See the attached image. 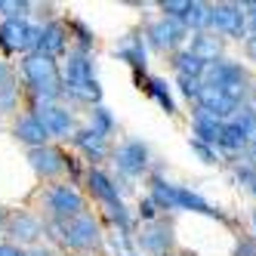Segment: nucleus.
I'll use <instances>...</instances> for the list:
<instances>
[{
	"instance_id": "nucleus-11",
	"label": "nucleus",
	"mask_w": 256,
	"mask_h": 256,
	"mask_svg": "<svg viewBox=\"0 0 256 256\" xmlns=\"http://www.w3.org/2000/svg\"><path fill=\"white\" fill-rule=\"evenodd\" d=\"M34 118H38L44 124V130L52 136H59V139H68V136H74V114L68 112V108L62 105H40V102H34Z\"/></svg>"
},
{
	"instance_id": "nucleus-9",
	"label": "nucleus",
	"mask_w": 256,
	"mask_h": 256,
	"mask_svg": "<svg viewBox=\"0 0 256 256\" xmlns=\"http://www.w3.org/2000/svg\"><path fill=\"white\" fill-rule=\"evenodd\" d=\"M176 244L173 238V222H167V219H154V222H145V228L139 232V247L145 253L152 256H170Z\"/></svg>"
},
{
	"instance_id": "nucleus-12",
	"label": "nucleus",
	"mask_w": 256,
	"mask_h": 256,
	"mask_svg": "<svg viewBox=\"0 0 256 256\" xmlns=\"http://www.w3.org/2000/svg\"><path fill=\"white\" fill-rule=\"evenodd\" d=\"M34 52L44 56V59H59V56H65V52H68V28H65V22L52 19V22L40 25Z\"/></svg>"
},
{
	"instance_id": "nucleus-34",
	"label": "nucleus",
	"mask_w": 256,
	"mask_h": 256,
	"mask_svg": "<svg viewBox=\"0 0 256 256\" xmlns=\"http://www.w3.org/2000/svg\"><path fill=\"white\" fill-rule=\"evenodd\" d=\"M188 145H192V152L204 160V164H216V148H210V145L198 142V139H192V136H188Z\"/></svg>"
},
{
	"instance_id": "nucleus-33",
	"label": "nucleus",
	"mask_w": 256,
	"mask_h": 256,
	"mask_svg": "<svg viewBox=\"0 0 256 256\" xmlns=\"http://www.w3.org/2000/svg\"><path fill=\"white\" fill-rule=\"evenodd\" d=\"M176 80H179V93L186 96L188 102H194L198 93H200V86H204V80H200V78H176Z\"/></svg>"
},
{
	"instance_id": "nucleus-37",
	"label": "nucleus",
	"mask_w": 256,
	"mask_h": 256,
	"mask_svg": "<svg viewBox=\"0 0 256 256\" xmlns=\"http://www.w3.org/2000/svg\"><path fill=\"white\" fill-rule=\"evenodd\" d=\"M241 6H244V16L250 19V22H247V31L256 34V4H241Z\"/></svg>"
},
{
	"instance_id": "nucleus-21",
	"label": "nucleus",
	"mask_w": 256,
	"mask_h": 256,
	"mask_svg": "<svg viewBox=\"0 0 256 256\" xmlns=\"http://www.w3.org/2000/svg\"><path fill=\"white\" fill-rule=\"evenodd\" d=\"M114 56L124 59V62H130L133 71H145V65H148V56H145V44H142V38H136V34H126V38L118 44Z\"/></svg>"
},
{
	"instance_id": "nucleus-3",
	"label": "nucleus",
	"mask_w": 256,
	"mask_h": 256,
	"mask_svg": "<svg viewBox=\"0 0 256 256\" xmlns=\"http://www.w3.org/2000/svg\"><path fill=\"white\" fill-rule=\"evenodd\" d=\"M44 207L52 222H68L78 213H84V198L71 182H56L44 192Z\"/></svg>"
},
{
	"instance_id": "nucleus-18",
	"label": "nucleus",
	"mask_w": 256,
	"mask_h": 256,
	"mask_svg": "<svg viewBox=\"0 0 256 256\" xmlns=\"http://www.w3.org/2000/svg\"><path fill=\"white\" fill-rule=\"evenodd\" d=\"M86 188H90V194H93L96 200H102L105 207L120 204V192H118V186L112 182V176H105L96 167H90V173H86Z\"/></svg>"
},
{
	"instance_id": "nucleus-10",
	"label": "nucleus",
	"mask_w": 256,
	"mask_h": 256,
	"mask_svg": "<svg viewBox=\"0 0 256 256\" xmlns=\"http://www.w3.org/2000/svg\"><path fill=\"white\" fill-rule=\"evenodd\" d=\"M188 38V28L182 22H173V19H158L154 25H148V46L158 50V52H173L186 44Z\"/></svg>"
},
{
	"instance_id": "nucleus-35",
	"label": "nucleus",
	"mask_w": 256,
	"mask_h": 256,
	"mask_svg": "<svg viewBox=\"0 0 256 256\" xmlns=\"http://www.w3.org/2000/svg\"><path fill=\"white\" fill-rule=\"evenodd\" d=\"M234 256H256V238L253 234H241V241L234 244Z\"/></svg>"
},
{
	"instance_id": "nucleus-2",
	"label": "nucleus",
	"mask_w": 256,
	"mask_h": 256,
	"mask_svg": "<svg viewBox=\"0 0 256 256\" xmlns=\"http://www.w3.org/2000/svg\"><path fill=\"white\" fill-rule=\"evenodd\" d=\"M59 241L74 253H93L102 244V228L93 213H78L68 222H59Z\"/></svg>"
},
{
	"instance_id": "nucleus-38",
	"label": "nucleus",
	"mask_w": 256,
	"mask_h": 256,
	"mask_svg": "<svg viewBox=\"0 0 256 256\" xmlns=\"http://www.w3.org/2000/svg\"><path fill=\"white\" fill-rule=\"evenodd\" d=\"M0 256H25L19 244H0Z\"/></svg>"
},
{
	"instance_id": "nucleus-5",
	"label": "nucleus",
	"mask_w": 256,
	"mask_h": 256,
	"mask_svg": "<svg viewBox=\"0 0 256 256\" xmlns=\"http://www.w3.org/2000/svg\"><path fill=\"white\" fill-rule=\"evenodd\" d=\"M40 25H31L22 19H4L0 22V50L4 52H34L38 46Z\"/></svg>"
},
{
	"instance_id": "nucleus-32",
	"label": "nucleus",
	"mask_w": 256,
	"mask_h": 256,
	"mask_svg": "<svg viewBox=\"0 0 256 256\" xmlns=\"http://www.w3.org/2000/svg\"><path fill=\"white\" fill-rule=\"evenodd\" d=\"M108 244H112V250H114L118 256H133V241H130V234L114 232L112 238H108Z\"/></svg>"
},
{
	"instance_id": "nucleus-20",
	"label": "nucleus",
	"mask_w": 256,
	"mask_h": 256,
	"mask_svg": "<svg viewBox=\"0 0 256 256\" xmlns=\"http://www.w3.org/2000/svg\"><path fill=\"white\" fill-rule=\"evenodd\" d=\"M192 130H194L192 139H198V142L210 145V148H216L219 133H222V120H216V118H210L207 112H200V108H198L194 118H192Z\"/></svg>"
},
{
	"instance_id": "nucleus-25",
	"label": "nucleus",
	"mask_w": 256,
	"mask_h": 256,
	"mask_svg": "<svg viewBox=\"0 0 256 256\" xmlns=\"http://www.w3.org/2000/svg\"><path fill=\"white\" fill-rule=\"evenodd\" d=\"M207 12H210V4H198V0H188V10L182 16V25L192 28L194 34L207 28Z\"/></svg>"
},
{
	"instance_id": "nucleus-1",
	"label": "nucleus",
	"mask_w": 256,
	"mask_h": 256,
	"mask_svg": "<svg viewBox=\"0 0 256 256\" xmlns=\"http://www.w3.org/2000/svg\"><path fill=\"white\" fill-rule=\"evenodd\" d=\"M22 80L28 84L34 102L40 105H56V99H62V71L56 65V59H44L38 52H28L19 62Z\"/></svg>"
},
{
	"instance_id": "nucleus-28",
	"label": "nucleus",
	"mask_w": 256,
	"mask_h": 256,
	"mask_svg": "<svg viewBox=\"0 0 256 256\" xmlns=\"http://www.w3.org/2000/svg\"><path fill=\"white\" fill-rule=\"evenodd\" d=\"M28 12H31V4H19V0H0V16L4 19H22L28 22Z\"/></svg>"
},
{
	"instance_id": "nucleus-41",
	"label": "nucleus",
	"mask_w": 256,
	"mask_h": 256,
	"mask_svg": "<svg viewBox=\"0 0 256 256\" xmlns=\"http://www.w3.org/2000/svg\"><path fill=\"white\" fill-rule=\"evenodd\" d=\"M4 226H6V219H4V213H0V232H4Z\"/></svg>"
},
{
	"instance_id": "nucleus-13",
	"label": "nucleus",
	"mask_w": 256,
	"mask_h": 256,
	"mask_svg": "<svg viewBox=\"0 0 256 256\" xmlns=\"http://www.w3.org/2000/svg\"><path fill=\"white\" fill-rule=\"evenodd\" d=\"M200 80H204V86H219V90L238 86V84H250L247 71L238 65V62H232V59L210 62V65L204 68V74H200Z\"/></svg>"
},
{
	"instance_id": "nucleus-27",
	"label": "nucleus",
	"mask_w": 256,
	"mask_h": 256,
	"mask_svg": "<svg viewBox=\"0 0 256 256\" xmlns=\"http://www.w3.org/2000/svg\"><path fill=\"white\" fill-rule=\"evenodd\" d=\"M108 219L118 226V232L133 234V219H130V210L124 207V200H120V204H112V207H108Z\"/></svg>"
},
{
	"instance_id": "nucleus-23",
	"label": "nucleus",
	"mask_w": 256,
	"mask_h": 256,
	"mask_svg": "<svg viewBox=\"0 0 256 256\" xmlns=\"http://www.w3.org/2000/svg\"><path fill=\"white\" fill-rule=\"evenodd\" d=\"M145 93H148L158 105H160V112L164 114H176L179 108H176V102H173V93H170V86H167V80L164 78H148V84H145Z\"/></svg>"
},
{
	"instance_id": "nucleus-36",
	"label": "nucleus",
	"mask_w": 256,
	"mask_h": 256,
	"mask_svg": "<svg viewBox=\"0 0 256 256\" xmlns=\"http://www.w3.org/2000/svg\"><path fill=\"white\" fill-rule=\"evenodd\" d=\"M139 219H142V222H154V219H158V207L152 204V198L139 200Z\"/></svg>"
},
{
	"instance_id": "nucleus-16",
	"label": "nucleus",
	"mask_w": 256,
	"mask_h": 256,
	"mask_svg": "<svg viewBox=\"0 0 256 256\" xmlns=\"http://www.w3.org/2000/svg\"><path fill=\"white\" fill-rule=\"evenodd\" d=\"M12 136L19 139L22 145H28V148H40V145L50 142V133L44 130V124L34 118V112H28V114H22V118H16V124H12Z\"/></svg>"
},
{
	"instance_id": "nucleus-29",
	"label": "nucleus",
	"mask_w": 256,
	"mask_h": 256,
	"mask_svg": "<svg viewBox=\"0 0 256 256\" xmlns=\"http://www.w3.org/2000/svg\"><path fill=\"white\" fill-rule=\"evenodd\" d=\"M68 28L78 34V46H74V50H84V52H90V50H93V44H96V34L90 31V28H86L80 19H71V22H68Z\"/></svg>"
},
{
	"instance_id": "nucleus-4",
	"label": "nucleus",
	"mask_w": 256,
	"mask_h": 256,
	"mask_svg": "<svg viewBox=\"0 0 256 256\" xmlns=\"http://www.w3.org/2000/svg\"><path fill=\"white\" fill-rule=\"evenodd\" d=\"M170 210H186V213H198V216L216 219V222L234 226V219H232L228 213H222L219 207H213L207 198H200L198 192H192V188H186V186H173V182H170Z\"/></svg>"
},
{
	"instance_id": "nucleus-17",
	"label": "nucleus",
	"mask_w": 256,
	"mask_h": 256,
	"mask_svg": "<svg viewBox=\"0 0 256 256\" xmlns=\"http://www.w3.org/2000/svg\"><path fill=\"white\" fill-rule=\"evenodd\" d=\"M71 142H74V148L84 152V158H86L90 164H99V160H105V154H108V136L90 130V126H86V130H78L74 136H71Z\"/></svg>"
},
{
	"instance_id": "nucleus-8",
	"label": "nucleus",
	"mask_w": 256,
	"mask_h": 256,
	"mask_svg": "<svg viewBox=\"0 0 256 256\" xmlns=\"http://www.w3.org/2000/svg\"><path fill=\"white\" fill-rule=\"evenodd\" d=\"M194 105L200 108V112H207L210 118H216V120H232L238 112H241L244 105H238L226 90H219V86H200V93H198V99H194Z\"/></svg>"
},
{
	"instance_id": "nucleus-6",
	"label": "nucleus",
	"mask_w": 256,
	"mask_h": 256,
	"mask_svg": "<svg viewBox=\"0 0 256 256\" xmlns=\"http://www.w3.org/2000/svg\"><path fill=\"white\" fill-rule=\"evenodd\" d=\"M207 28H216L219 34H226V38L241 40L244 34H247V16H244V6H241V4H210Z\"/></svg>"
},
{
	"instance_id": "nucleus-7",
	"label": "nucleus",
	"mask_w": 256,
	"mask_h": 256,
	"mask_svg": "<svg viewBox=\"0 0 256 256\" xmlns=\"http://www.w3.org/2000/svg\"><path fill=\"white\" fill-rule=\"evenodd\" d=\"M114 167L124 179H139L148 170V145L142 139H126L114 152Z\"/></svg>"
},
{
	"instance_id": "nucleus-19",
	"label": "nucleus",
	"mask_w": 256,
	"mask_h": 256,
	"mask_svg": "<svg viewBox=\"0 0 256 256\" xmlns=\"http://www.w3.org/2000/svg\"><path fill=\"white\" fill-rule=\"evenodd\" d=\"M188 52H192L194 59H200L204 65H210V62H219V59H222V40H219L216 34L198 31L194 38H192V44H188Z\"/></svg>"
},
{
	"instance_id": "nucleus-31",
	"label": "nucleus",
	"mask_w": 256,
	"mask_h": 256,
	"mask_svg": "<svg viewBox=\"0 0 256 256\" xmlns=\"http://www.w3.org/2000/svg\"><path fill=\"white\" fill-rule=\"evenodd\" d=\"M234 176H238V182L250 192V194H256V167H250V164H241V167H234Z\"/></svg>"
},
{
	"instance_id": "nucleus-40",
	"label": "nucleus",
	"mask_w": 256,
	"mask_h": 256,
	"mask_svg": "<svg viewBox=\"0 0 256 256\" xmlns=\"http://www.w3.org/2000/svg\"><path fill=\"white\" fill-rule=\"evenodd\" d=\"M25 256H52V253L44 250V247H31V250H25Z\"/></svg>"
},
{
	"instance_id": "nucleus-30",
	"label": "nucleus",
	"mask_w": 256,
	"mask_h": 256,
	"mask_svg": "<svg viewBox=\"0 0 256 256\" xmlns=\"http://www.w3.org/2000/svg\"><path fill=\"white\" fill-rule=\"evenodd\" d=\"M158 10L164 12V19L182 22V16H186V10H188V0H164V4H158Z\"/></svg>"
},
{
	"instance_id": "nucleus-14",
	"label": "nucleus",
	"mask_w": 256,
	"mask_h": 256,
	"mask_svg": "<svg viewBox=\"0 0 256 256\" xmlns=\"http://www.w3.org/2000/svg\"><path fill=\"white\" fill-rule=\"evenodd\" d=\"M4 232L12 238V241H19V244H34L40 234H46V222H44L40 216L28 213V210H19V213H12L6 219Z\"/></svg>"
},
{
	"instance_id": "nucleus-42",
	"label": "nucleus",
	"mask_w": 256,
	"mask_h": 256,
	"mask_svg": "<svg viewBox=\"0 0 256 256\" xmlns=\"http://www.w3.org/2000/svg\"><path fill=\"white\" fill-rule=\"evenodd\" d=\"M253 222H256V213H253Z\"/></svg>"
},
{
	"instance_id": "nucleus-24",
	"label": "nucleus",
	"mask_w": 256,
	"mask_h": 256,
	"mask_svg": "<svg viewBox=\"0 0 256 256\" xmlns=\"http://www.w3.org/2000/svg\"><path fill=\"white\" fill-rule=\"evenodd\" d=\"M173 68H176V78H200L207 65L200 62V59H194L188 50H182V52L173 56Z\"/></svg>"
},
{
	"instance_id": "nucleus-15",
	"label": "nucleus",
	"mask_w": 256,
	"mask_h": 256,
	"mask_svg": "<svg viewBox=\"0 0 256 256\" xmlns=\"http://www.w3.org/2000/svg\"><path fill=\"white\" fill-rule=\"evenodd\" d=\"M28 164L38 176L52 179L65 170V154L59 148H52V145H40V148H28Z\"/></svg>"
},
{
	"instance_id": "nucleus-22",
	"label": "nucleus",
	"mask_w": 256,
	"mask_h": 256,
	"mask_svg": "<svg viewBox=\"0 0 256 256\" xmlns=\"http://www.w3.org/2000/svg\"><path fill=\"white\" fill-rule=\"evenodd\" d=\"M19 105V80H16L12 65L0 62V112H12Z\"/></svg>"
},
{
	"instance_id": "nucleus-39",
	"label": "nucleus",
	"mask_w": 256,
	"mask_h": 256,
	"mask_svg": "<svg viewBox=\"0 0 256 256\" xmlns=\"http://www.w3.org/2000/svg\"><path fill=\"white\" fill-rule=\"evenodd\" d=\"M244 50H247V56L256 62V34H250V38H247V44H244Z\"/></svg>"
},
{
	"instance_id": "nucleus-26",
	"label": "nucleus",
	"mask_w": 256,
	"mask_h": 256,
	"mask_svg": "<svg viewBox=\"0 0 256 256\" xmlns=\"http://www.w3.org/2000/svg\"><path fill=\"white\" fill-rule=\"evenodd\" d=\"M114 114L108 112L105 105H96L93 112H90V130H96V133H102V136H112L114 133Z\"/></svg>"
}]
</instances>
